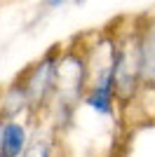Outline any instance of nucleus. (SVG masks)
I'll return each instance as SVG.
<instances>
[{"instance_id":"obj_1","label":"nucleus","mask_w":155,"mask_h":157,"mask_svg":"<svg viewBox=\"0 0 155 157\" xmlns=\"http://www.w3.org/2000/svg\"><path fill=\"white\" fill-rule=\"evenodd\" d=\"M115 87H117V52L113 54V61H110L108 68L101 73V78L94 82L92 94L87 96V101H85V103L89 105L97 115H110V113H113Z\"/></svg>"},{"instance_id":"obj_2","label":"nucleus","mask_w":155,"mask_h":157,"mask_svg":"<svg viewBox=\"0 0 155 157\" xmlns=\"http://www.w3.org/2000/svg\"><path fill=\"white\" fill-rule=\"evenodd\" d=\"M57 61L52 59H45L42 63H38L33 68L31 78L28 82L24 85V94H26V101H31V103H38L42 98L47 96L52 87L57 85V78H59V68H57Z\"/></svg>"},{"instance_id":"obj_3","label":"nucleus","mask_w":155,"mask_h":157,"mask_svg":"<svg viewBox=\"0 0 155 157\" xmlns=\"http://www.w3.org/2000/svg\"><path fill=\"white\" fill-rule=\"evenodd\" d=\"M28 134L19 122H2L0 124V157H19L26 148Z\"/></svg>"},{"instance_id":"obj_4","label":"nucleus","mask_w":155,"mask_h":157,"mask_svg":"<svg viewBox=\"0 0 155 157\" xmlns=\"http://www.w3.org/2000/svg\"><path fill=\"white\" fill-rule=\"evenodd\" d=\"M139 71L146 85H155V21L139 42Z\"/></svg>"},{"instance_id":"obj_5","label":"nucleus","mask_w":155,"mask_h":157,"mask_svg":"<svg viewBox=\"0 0 155 157\" xmlns=\"http://www.w3.org/2000/svg\"><path fill=\"white\" fill-rule=\"evenodd\" d=\"M21 157H50V148H47L45 141H35L28 148H24Z\"/></svg>"},{"instance_id":"obj_6","label":"nucleus","mask_w":155,"mask_h":157,"mask_svg":"<svg viewBox=\"0 0 155 157\" xmlns=\"http://www.w3.org/2000/svg\"><path fill=\"white\" fill-rule=\"evenodd\" d=\"M68 0H45V5L47 7H61V5H66Z\"/></svg>"}]
</instances>
